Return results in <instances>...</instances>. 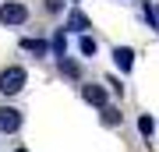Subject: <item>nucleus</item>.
Returning a JSON list of instances; mask_svg holds the SVG:
<instances>
[{"label": "nucleus", "mask_w": 159, "mask_h": 152, "mask_svg": "<svg viewBox=\"0 0 159 152\" xmlns=\"http://www.w3.org/2000/svg\"><path fill=\"white\" fill-rule=\"evenodd\" d=\"M25 81H29V71L25 67H4L0 71V96H18V92L25 89Z\"/></svg>", "instance_id": "f257e3e1"}, {"label": "nucleus", "mask_w": 159, "mask_h": 152, "mask_svg": "<svg viewBox=\"0 0 159 152\" xmlns=\"http://www.w3.org/2000/svg\"><path fill=\"white\" fill-rule=\"evenodd\" d=\"M25 21H29V7H25V4H18V0L0 4V25L18 28V25H25Z\"/></svg>", "instance_id": "f03ea898"}, {"label": "nucleus", "mask_w": 159, "mask_h": 152, "mask_svg": "<svg viewBox=\"0 0 159 152\" xmlns=\"http://www.w3.org/2000/svg\"><path fill=\"white\" fill-rule=\"evenodd\" d=\"M18 127H21V110L0 106V135H14Z\"/></svg>", "instance_id": "7ed1b4c3"}, {"label": "nucleus", "mask_w": 159, "mask_h": 152, "mask_svg": "<svg viewBox=\"0 0 159 152\" xmlns=\"http://www.w3.org/2000/svg\"><path fill=\"white\" fill-rule=\"evenodd\" d=\"M113 64H117L120 74H127L134 67V50H131V46H113Z\"/></svg>", "instance_id": "20e7f679"}, {"label": "nucleus", "mask_w": 159, "mask_h": 152, "mask_svg": "<svg viewBox=\"0 0 159 152\" xmlns=\"http://www.w3.org/2000/svg\"><path fill=\"white\" fill-rule=\"evenodd\" d=\"M81 99L102 110V106H106V89H102V85H96V81H92V85H81Z\"/></svg>", "instance_id": "39448f33"}, {"label": "nucleus", "mask_w": 159, "mask_h": 152, "mask_svg": "<svg viewBox=\"0 0 159 152\" xmlns=\"http://www.w3.org/2000/svg\"><path fill=\"white\" fill-rule=\"evenodd\" d=\"M67 28H74V32H89V28H92V21L78 11V7H74V11H71V18H67Z\"/></svg>", "instance_id": "423d86ee"}, {"label": "nucleus", "mask_w": 159, "mask_h": 152, "mask_svg": "<svg viewBox=\"0 0 159 152\" xmlns=\"http://www.w3.org/2000/svg\"><path fill=\"white\" fill-rule=\"evenodd\" d=\"M21 50H29L35 57H46V43L43 39H21Z\"/></svg>", "instance_id": "0eeeda50"}, {"label": "nucleus", "mask_w": 159, "mask_h": 152, "mask_svg": "<svg viewBox=\"0 0 159 152\" xmlns=\"http://www.w3.org/2000/svg\"><path fill=\"white\" fill-rule=\"evenodd\" d=\"M53 53L57 57H67V39H64V28L53 32Z\"/></svg>", "instance_id": "6e6552de"}, {"label": "nucleus", "mask_w": 159, "mask_h": 152, "mask_svg": "<svg viewBox=\"0 0 159 152\" xmlns=\"http://www.w3.org/2000/svg\"><path fill=\"white\" fill-rule=\"evenodd\" d=\"M57 64H60V71L67 74V78H78V74H81V71H78V64L67 60V57H57Z\"/></svg>", "instance_id": "1a4fd4ad"}, {"label": "nucleus", "mask_w": 159, "mask_h": 152, "mask_svg": "<svg viewBox=\"0 0 159 152\" xmlns=\"http://www.w3.org/2000/svg\"><path fill=\"white\" fill-rule=\"evenodd\" d=\"M138 131H142V138H152V135H156V120L145 113V117L138 120Z\"/></svg>", "instance_id": "9d476101"}, {"label": "nucleus", "mask_w": 159, "mask_h": 152, "mask_svg": "<svg viewBox=\"0 0 159 152\" xmlns=\"http://www.w3.org/2000/svg\"><path fill=\"white\" fill-rule=\"evenodd\" d=\"M117 120H120V110H117V106H102V124H106V127H113Z\"/></svg>", "instance_id": "9b49d317"}, {"label": "nucleus", "mask_w": 159, "mask_h": 152, "mask_svg": "<svg viewBox=\"0 0 159 152\" xmlns=\"http://www.w3.org/2000/svg\"><path fill=\"white\" fill-rule=\"evenodd\" d=\"M78 50L85 53V57H96V50H99V46H96V39H92V35H81V43H78Z\"/></svg>", "instance_id": "f8f14e48"}, {"label": "nucleus", "mask_w": 159, "mask_h": 152, "mask_svg": "<svg viewBox=\"0 0 159 152\" xmlns=\"http://www.w3.org/2000/svg\"><path fill=\"white\" fill-rule=\"evenodd\" d=\"M142 14H145V21H148V25H152V28H159V21H156V11H152V7H148V4L142 7Z\"/></svg>", "instance_id": "ddd939ff"}, {"label": "nucleus", "mask_w": 159, "mask_h": 152, "mask_svg": "<svg viewBox=\"0 0 159 152\" xmlns=\"http://www.w3.org/2000/svg\"><path fill=\"white\" fill-rule=\"evenodd\" d=\"M46 11H50V14H60L64 11V0H46Z\"/></svg>", "instance_id": "4468645a"}, {"label": "nucleus", "mask_w": 159, "mask_h": 152, "mask_svg": "<svg viewBox=\"0 0 159 152\" xmlns=\"http://www.w3.org/2000/svg\"><path fill=\"white\" fill-rule=\"evenodd\" d=\"M156 21H159V7H156Z\"/></svg>", "instance_id": "2eb2a0df"}, {"label": "nucleus", "mask_w": 159, "mask_h": 152, "mask_svg": "<svg viewBox=\"0 0 159 152\" xmlns=\"http://www.w3.org/2000/svg\"><path fill=\"white\" fill-rule=\"evenodd\" d=\"M18 152H29V149H18Z\"/></svg>", "instance_id": "dca6fc26"}]
</instances>
